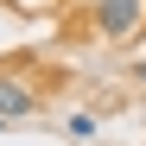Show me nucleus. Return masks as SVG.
Returning <instances> with one entry per match:
<instances>
[{
	"mask_svg": "<svg viewBox=\"0 0 146 146\" xmlns=\"http://www.w3.org/2000/svg\"><path fill=\"white\" fill-rule=\"evenodd\" d=\"M133 76H140V83H146V64H140V70H133Z\"/></svg>",
	"mask_w": 146,
	"mask_h": 146,
	"instance_id": "5",
	"label": "nucleus"
},
{
	"mask_svg": "<svg viewBox=\"0 0 146 146\" xmlns=\"http://www.w3.org/2000/svg\"><path fill=\"white\" fill-rule=\"evenodd\" d=\"M64 133H70V140H95V114H70Z\"/></svg>",
	"mask_w": 146,
	"mask_h": 146,
	"instance_id": "3",
	"label": "nucleus"
},
{
	"mask_svg": "<svg viewBox=\"0 0 146 146\" xmlns=\"http://www.w3.org/2000/svg\"><path fill=\"white\" fill-rule=\"evenodd\" d=\"M70 7H95V0H70Z\"/></svg>",
	"mask_w": 146,
	"mask_h": 146,
	"instance_id": "4",
	"label": "nucleus"
},
{
	"mask_svg": "<svg viewBox=\"0 0 146 146\" xmlns=\"http://www.w3.org/2000/svg\"><path fill=\"white\" fill-rule=\"evenodd\" d=\"M140 19H146V0H95L89 32L108 38V44H127V38H140Z\"/></svg>",
	"mask_w": 146,
	"mask_h": 146,
	"instance_id": "1",
	"label": "nucleus"
},
{
	"mask_svg": "<svg viewBox=\"0 0 146 146\" xmlns=\"http://www.w3.org/2000/svg\"><path fill=\"white\" fill-rule=\"evenodd\" d=\"M38 108V95L26 83H13V76H0V121H19V114H32Z\"/></svg>",
	"mask_w": 146,
	"mask_h": 146,
	"instance_id": "2",
	"label": "nucleus"
}]
</instances>
